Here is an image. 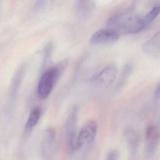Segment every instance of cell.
<instances>
[{"instance_id": "cell-1", "label": "cell", "mask_w": 160, "mask_h": 160, "mask_svg": "<svg viewBox=\"0 0 160 160\" xmlns=\"http://www.w3.org/2000/svg\"><path fill=\"white\" fill-rule=\"evenodd\" d=\"M108 28L124 34H134L146 29L143 16L132 13L130 11H122L111 16L107 21Z\"/></svg>"}, {"instance_id": "cell-2", "label": "cell", "mask_w": 160, "mask_h": 160, "mask_svg": "<svg viewBox=\"0 0 160 160\" xmlns=\"http://www.w3.org/2000/svg\"><path fill=\"white\" fill-rule=\"evenodd\" d=\"M68 63V60H66L58 66L51 67L45 72L38 85V94L40 98L44 99L48 97Z\"/></svg>"}, {"instance_id": "cell-3", "label": "cell", "mask_w": 160, "mask_h": 160, "mask_svg": "<svg viewBox=\"0 0 160 160\" xmlns=\"http://www.w3.org/2000/svg\"><path fill=\"white\" fill-rule=\"evenodd\" d=\"M118 72V68L116 65L109 64L92 78V82L99 87L107 88L114 82Z\"/></svg>"}, {"instance_id": "cell-4", "label": "cell", "mask_w": 160, "mask_h": 160, "mask_svg": "<svg viewBox=\"0 0 160 160\" xmlns=\"http://www.w3.org/2000/svg\"><path fill=\"white\" fill-rule=\"evenodd\" d=\"M119 38L118 33L109 28L102 29L95 32L90 40L91 44L96 45H108L118 42Z\"/></svg>"}, {"instance_id": "cell-5", "label": "cell", "mask_w": 160, "mask_h": 160, "mask_svg": "<svg viewBox=\"0 0 160 160\" xmlns=\"http://www.w3.org/2000/svg\"><path fill=\"white\" fill-rule=\"evenodd\" d=\"M97 123L93 120L87 122L78 134L79 148L86 143H90L94 140L97 133Z\"/></svg>"}, {"instance_id": "cell-6", "label": "cell", "mask_w": 160, "mask_h": 160, "mask_svg": "<svg viewBox=\"0 0 160 160\" xmlns=\"http://www.w3.org/2000/svg\"><path fill=\"white\" fill-rule=\"evenodd\" d=\"M142 49L144 53L150 57L154 58H160V32H158L150 40L144 43Z\"/></svg>"}, {"instance_id": "cell-7", "label": "cell", "mask_w": 160, "mask_h": 160, "mask_svg": "<svg viewBox=\"0 0 160 160\" xmlns=\"http://www.w3.org/2000/svg\"><path fill=\"white\" fill-rule=\"evenodd\" d=\"M95 6L92 1H78L76 2V12L80 17H87L92 13Z\"/></svg>"}, {"instance_id": "cell-8", "label": "cell", "mask_w": 160, "mask_h": 160, "mask_svg": "<svg viewBox=\"0 0 160 160\" xmlns=\"http://www.w3.org/2000/svg\"><path fill=\"white\" fill-rule=\"evenodd\" d=\"M132 72V66L130 64H127L124 66L121 73L119 79L117 83L116 88H121L125 85Z\"/></svg>"}, {"instance_id": "cell-9", "label": "cell", "mask_w": 160, "mask_h": 160, "mask_svg": "<svg viewBox=\"0 0 160 160\" xmlns=\"http://www.w3.org/2000/svg\"><path fill=\"white\" fill-rule=\"evenodd\" d=\"M160 12L159 4L153 6L146 14L143 16V20L146 29L151 24L153 20L158 16Z\"/></svg>"}, {"instance_id": "cell-10", "label": "cell", "mask_w": 160, "mask_h": 160, "mask_svg": "<svg viewBox=\"0 0 160 160\" xmlns=\"http://www.w3.org/2000/svg\"><path fill=\"white\" fill-rule=\"evenodd\" d=\"M41 109L39 108H34L29 116L26 123V128L30 129L33 128L39 121L41 117Z\"/></svg>"}, {"instance_id": "cell-11", "label": "cell", "mask_w": 160, "mask_h": 160, "mask_svg": "<svg viewBox=\"0 0 160 160\" xmlns=\"http://www.w3.org/2000/svg\"><path fill=\"white\" fill-rule=\"evenodd\" d=\"M146 137L151 145L156 142L159 138V131L156 126L152 124L148 126L146 131Z\"/></svg>"}, {"instance_id": "cell-12", "label": "cell", "mask_w": 160, "mask_h": 160, "mask_svg": "<svg viewBox=\"0 0 160 160\" xmlns=\"http://www.w3.org/2000/svg\"><path fill=\"white\" fill-rule=\"evenodd\" d=\"M118 154L116 152H112L110 154L108 155V159L107 160H117L118 157Z\"/></svg>"}, {"instance_id": "cell-13", "label": "cell", "mask_w": 160, "mask_h": 160, "mask_svg": "<svg viewBox=\"0 0 160 160\" xmlns=\"http://www.w3.org/2000/svg\"><path fill=\"white\" fill-rule=\"evenodd\" d=\"M154 98L156 100L159 99L160 97V86L158 84V86L156 87V89L154 91Z\"/></svg>"}]
</instances>
